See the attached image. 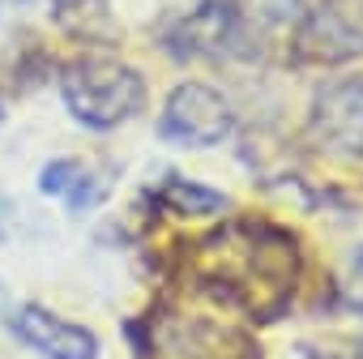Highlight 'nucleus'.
<instances>
[{"label": "nucleus", "mask_w": 363, "mask_h": 359, "mask_svg": "<svg viewBox=\"0 0 363 359\" xmlns=\"http://www.w3.org/2000/svg\"><path fill=\"white\" fill-rule=\"evenodd\" d=\"M342 295H346V304H350L354 312H363V248L350 257V270H346V278H342Z\"/></svg>", "instance_id": "nucleus-11"}, {"label": "nucleus", "mask_w": 363, "mask_h": 359, "mask_svg": "<svg viewBox=\"0 0 363 359\" xmlns=\"http://www.w3.org/2000/svg\"><path fill=\"white\" fill-rule=\"evenodd\" d=\"M60 99L77 124L103 133V128L133 120L145 107V82L133 65H124L116 56L86 52L60 69Z\"/></svg>", "instance_id": "nucleus-2"}, {"label": "nucleus", "mask_w": 363, "mask_h": 359, "mask_svg": "<svg viewBox=\"0 0 363 359\" xmlns=\"http://www.w3.org/2000/svg\"><path fill=\"white\" fill-rule=\"evenodd\" d=\"M308 137L333 154H363V77L333 82L312 99Z\"/></svg>", "instance_id": "nucleus-6"}, {"label": "nucleus", "mask_w": 363, "mask_h": 359, "mask_svg": "<svg viewBox=\"0 0 363 359\" xmlns=\"http://www.w3.org/2000/svg\"><path fill=\"white\" fill-rule=\"evenodd\" d=\"M13 5H26V0H0V13H5V9H13Z\"/></svg>", "instance_id": "nucleus-12"}, {"label": "nucleus", "mask_w": 363, "mask_h": 359, "mask_svg": "<svg viewBox=\"0 0 363 359\" xmlns=\"http://www.w3.org/2000/svg\"><path fill=\"white\" fill-rule=\"evenodd\" d=\"M9 329L43 359H99V333L43 304H22L9 316Z\"/></svg>", "instance_id": "nucleus-7"}, {"label": "nucleus", "mask_w": 363, "mask_h": 359, "mask_svg": "<svg viewBox=\"0 0 363 359\" xmlns=\"http://www.w3.org/2000/svg\"><path fill=\"white\" fill-rule=\"evenodd\" d=\"M248 35V9L240 0H206L184 22L171 31V52L175 56H235L244 52Z\"/></svg>", "instance_id": "nucleus-5"}, {"label": "nucleus", "mask_w": 363, "mask_h": 359, "mask_svg": "<svg viewBox=\"0 0 363 359\" xmlns=\"http://www.w3.org/2000/svg\"><path fill=\"white\" fill-rule=\"evenodd\" d=\"M363 52V0H320L295 31V60L342 65Z\"/></svg>", "instance_id": "nucleus-4"}, {"label": "nucleus", "mask_w": 363, "mask_h": 359, "mask_svg": "<svg viewBox=\"0 0 363 359\" xmlns=\"http://www.w3.org/2000/svg\"><path fill=\"white\" fill-rule=\"evenodd\" d=\"M39 189L48 197H60L73 214H86V210H94L107 197V184H103V180L82 158H52L39 171Z\"/></svg>", "instance_id": "nucleus-8"}, {"label": "nucleus", "mask_w": 363, "mask_h": 359, "mask_svg": "<svg viewBox=\"0 0 363 359\" xmlns=\"http://www.w3.org/2000/svg\"><path fill=\"white\" fill-rule=\"evenodd\" d=\"M0 304H5V291H0Z\"/></svg>", "instance_id": "nucleus-13"}, {"label": "nucleus", "mask_w": 363, "mask_h": 359, "mask_svg": "<svg viewBox=\"0 0 363 359\" xmlns=\"http://www.w3.org/2000/svg\"><path fill=\"white\" fill-rule=\"evenodd\" d=\"M201 278L218 299L248 308L257 321H274L295 295L299 248L274 223L240 219L201 244Z\"/></svg>", "instance_id": "nucleus-1"}, {"label": "nucleus", "mask_w": 363, "mask_h": 359, "mask_svg": "<svg viewBox=\"0 0 363 359\" xmlns=\"http://www.w3.org/2000/svg\"><path fill=\"white\" fill-rule=\"evenodd\" d=\"M0 116H5V111H0Z\"/></svg>", "instance_id": "nucleus-14"}, {"label": "nucleus", "mask_w": 363, "mask_h": 359, "mask_svg": "<svg viewBox=\"0 0 363 359\" xmlns=\"http://www.w3.org/2000/svg\"><path fill=\"white\" fill-rule=\"evenodd\" d=\"M235 128V111L231 103L206 86V82H179L167 103H162V120H158V133L175 145H189V150H210V145H223Z\"/></svg>", "instance_id": "nucleus-3"}, {"label": "nucleus", "mask_w": 363, "mask_h": 359, "mask_svg": "<svg viewBox=\"0 0 363 359\" xmlns=\"http://www.w3.org/2000/svg\"><path fill=\"white\" fill-rule=\"evenodd\" d=\"M162 201L171 206V214H223L227 210V197L206 189V184H193V180H179L171 175L162 184Z\"/></svg>", "instance_id": "nucleus-10"}, {"label": "nucleus", "mask_w": 363, "mask_h": 359, "mask_svg": "<svg viewBox=\"0 0 363 359\" xmlns=\"http://www.w3.org/2000/svg\"><path fill=\"white\" fill-rule=\"evenodd\" d=\"M52 18L82 39H111L116 18L107 9V0H52Z\"/></svg>", "instance_id": "nucleus-9"}]
</instances>
